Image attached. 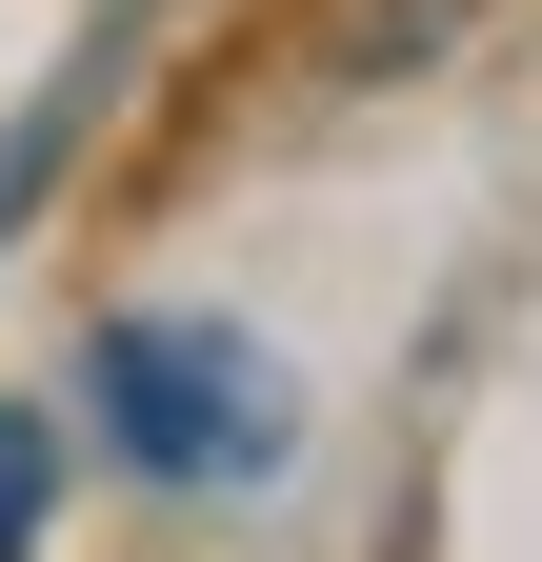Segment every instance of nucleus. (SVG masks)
Here are the masks:
<instances>
[{"instance_id":"1","label":"nucleus","mask_w":542,"mask_h":562,"mask_svg":"<svg viewBox=\"0 0 542 562\" xmlns=\"http://www.w3.org/2000/svg\"><path fill=\"white\" fill-rule=\"evenodd\" d=\"M101 442L142 482H261L302 442V402H282V362L241 322H121L101 341Z\"/></svg>"},{"instance_id":"2","label":"nucleus","mask_w":542,"mask_h":562,"mask_svg":"<svg viewBox=\"0 0 542 562\" xmlns=\"http://www.w3.org/2000/svg\"><path fill=\"white\" fill-rule=\"evenodd\" d=\"M41 482H60V442H41V422H0V562L41 542Z\"/></svg>"}]
</instances>
